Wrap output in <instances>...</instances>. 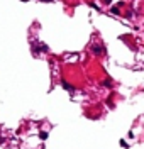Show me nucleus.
Returning a JSON list of instances; mask_svg holds the SVG:
<instances>
[{"instance_id":"1","label":"nucleus","mask_w":144,"mask_h":149,"mask_svg":"<svg viewBox=\"0 0 144 149\" xmlns=\"http://www.w3.org/2000/svg\"><path fill=\"white\" fill-rule=\"evenodd\" d=\"M92 51H93L95 54H100L103 49H102V46H93V48H92Z\"/></svg>"},{"instance_id":"2","label":"nucleus","mask_w":144,"mask_h":149,"mask_svg":"<svg viewBox=\"0 0 144 149\" xmlns=\"http://www.w3.org/2000/svg\"><path fill=\"white\" fill-rule=\"evenodd\" d=\"M61 85H63V88H64V90H69V91H73V86H71L69 83H66V81H63Z\"/></svg>"},{"instance_id":"3","label":"nucleus","mask_w":144,"mask_h":149,"mask_svg":"<svg viewBox=\"0 0 144 149\" xmlns=\"http://www.w3.org/2000/svg\"><path fill=\"white\" fill-rule=\"evenodd\" d=\"M119 7H120V5H117V7H112V14H119Z\"/></svg>"},{"instance_id":"4","label":"nucleus","mask_w":144,"mask_h":149,"mask_svg":"<svg viewBox=\"0 0 144 149\" xmlns=\"http://www.w3.org/2000/svg\"><path fill=\"white\" fill-rule=\"evenodd\" d=\"M43 2H51V0H43Z\"/></svg>"}]
</instances>
